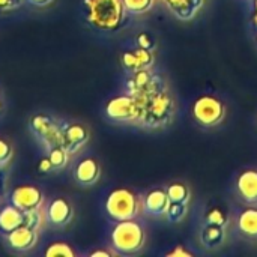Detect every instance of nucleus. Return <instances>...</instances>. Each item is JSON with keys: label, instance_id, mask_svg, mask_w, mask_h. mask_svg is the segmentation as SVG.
<instances>
[{"label": "nucleus", "instance_id": "8", "mask_svg": "<svg viewBox=\"0 0 257 257\" xmlns=\"http://www.w3.org/2000/svg\"><path fill=\"white\" fill-rule=\"evenodd\" d=\"M11 203L21 211L44 208V194L35 185H20L11 193Z\"/></svg>", "mask_w": 257, "mask_h": 257}, {"label": "nucleus", "instance_id": "35", "mask_svg": "<svg viewBox=\"0 0 257 257\" xmlns=\"http://www.w3.org/2000/svg\"><path fill=\"white\" fill-rule=\"evenodd\" d=\"M0 108H2V104H0Z\"/></svg>", "mask_w": 257, "mask_h": 257}, {"label": "nucleus", "instance_id": "21", "mask_svg": "<svg viewBox=\"0 0 257 257\" xmlns=\"http://www.w3.org/2000/svg\"><path fill=\"white\" fill-rule=\"evenodd\" d=\"M166 191H167L170 202H173V203H188L190 196H191L190 188L185 184H179V182L170 184L166 188Z\"/></svg>", "mask_w": 257, "mask_h": 257}, {"label": "nucleus", "instance_id": "17", "mask_svg": "<svg viewBox=\"0 0 257 257\" xmlns=\"http://www.w3.org/2000/svg\"><path fill=\"white\" fill-rule=\"evenodd\" d=\"M23 221H24V211L18 209L12 203L0 209V232L2 233L5 235L11 233L12 230L23 226Z\"/></svg>", "mask_w": 257, "mask_h": 257}, {"label": "nucleus", "instance_id": "27", "mask_svg": "<svg viewBox=\"0 0 257 257\" xmlns=\"http://www.w3.org/2000/svg\"><path fill=\"white\" fill-rule=\"evenodd\" d=\"M14 157V149L11 143L5 139H0V169L8 166Z\"/></svg>", "mask_w": 257, "mask_h": 257}, {"label": "nucleus", "instance_id": "24", "mask_svg": "<svg viewBox=\"0 0 257 257\" xmlns=\"http://www.w3.org/2000/svg\"><path fill=\"white\" fill-rule=\"evenodd\" d=\"M45 256L47 257H75V251L74 248L66 244V242H53L48 245V248L45 250Z\"/></svg>", "mask_w": 257, "mask_h": 257}, {"label": "nucleus", "instance_id": "2", "mask_svg": "<svg viewBox=\"0 0 257 257\" xmlns=\"http://www.w3.org/2000/svg\"><path fill=\"white\" fill-rule=\"evenodd\" d=\"M111 247L119 254H136L146 244V232L136 220L117 221L111 230Z\"/></svg>", "mask_w": 257, "mask_h": 257}, {"label": "nucleus", "instance_id": "26", "mask_svg": "<svg viewBox=\"0 0 257 257\" xmlns=\"http://www.w3.org/2000/svg\"><path fill=\"white\" fill-rule=\"evenodd\" d=\"M206 223L208 224H215V226L226 227L229 221H227V215L221 209H211L206 214Z\"/></svg>", "mask_w": 257, "mask_h": 257}, {"label": "nucleus", "instance_id": "7", "mask_svg": "<svg viewBox=\"0 0 257 257\" xmlns=\"http://www.w3.org/2000/svg\"><path fill=\"white\" fill-rule=\"evenodd\" d=\"M105 114L110 120L119 123H139L142 117V107L136 96L119 95L111 98L105 105Z\"/></svg>", "mask_w": 257, "mask_h": 257}, {"label": "nucleus", "instance_id": "4", "mask_svg": "<svg viewBox=\"0 0 257 257\" xmlns=\"http://www.w3.org/2000/svg\"><path fill=\"white\" fill-rule=\"evenodd\" d=\"M142 209H143V202L134 191L128 188L113 190L105 200V211L108 217L114 221L137 218Z\"/></svg>", "mask_w": 257, "mask_h": 257}, {"label": "nucleus", "instance_id": "19", "mask_svg": "<svg viewBox=\"0 0 257 257\" xmlns=\"http://www.w3.org/2000/svg\"><path fill=\"white\" fill-rule=\"evenodd\" d=\"M202 242L206 248H215L224 242L226 238V227L215 226V224H206L202 230Z\"/></svg>", "mask_w": 257, "mask_h": 257}, {"label": "nucleus", "instance_id": "34", "mask_svg": "<svg viewBox=\"0 0 257 257\" xmlns=\"http://www.w3.org/2000/svg\"><path fill=\"white\" fill-rule=\"evenodd\" d=\"M254 5H256V24H257V0H254Z\"/></svg>", "mask_w": 257, "mask_h": 257}, {"label": "nucleus", "instance_id": "31", "mask_svg": "<svg viewBox=\"0 0 257 257\" xmlns=\"http://www.w3.org/2000/svg\"><path fill=\"white\" fill-rule=\"evenodd\" d=\"M51 169H53V164H51V161L48 160V157L44 158V160L41 161V164H39V170L44 172V173H47V172H50Z\"/></svg>", "mask_w": 257, "mask_h": 257}, {"label": "nucleus", "instance_id": "33", "mask_svg": "<svg viewBox=\"0 0 257 257\" xmlns=\"http://www.w3.org/2000/svg\"><path fill=\"white\" fill-rule=\"evenodd\" d=\"M116 254V251H108V250H98V251H93L90 253L92 257H110Z\"/></svg>", "mask_w": 257, "mask_h": 257}, {"label": "nucleus", "instance_id": "6", "mask_svg": "<svg viewBox=\"0 0 257 257\" xmlns=\"http://www.w3.org/2000/svg\"><path fill=\"white\" fill-rule=\"evenodd\" d=\"M191 113H193L194 120L199 125L205 128H212V126L220 125L224 120L226 107L223 101H220L218 98L212 95H203L194 101Z\"/></svg>", "mask_w": 257, "mask_h": 257}, {"label": "nucleus", "instance_id": "10", "mask_svg": "<svg viewBox=\"0 0 257 257\" xmlns=\"http://www.w3.org/2000/svg\"><path fill=\"white\" fill-rule=\"evenodd\" d=\"M38 239H39V232L27 226H20L18 229L6 235L8 245L11 247V250L18 253H26L32 250L38 244Z\"/></svg>", "mask_w": 257, "mask_h": 257}, {"label": "nucleus", "instance_id": "29", "mask_svg": "<svg viewBox=\"0 0 257 257\" xmlns=\"http://www.w3.org/2000/svg\"><path fill=\"white\" fill-rule=\"evenodd\" d=\"M137 44H139V47L146 48V50H152V48H154V42L151 41L149 35H146V33L139 35V38H137Z\"/></svg>", "mask_w": 257, "mask_h": 257}, {"label": "nucleus", "instance_id": "13", "mask_svg": "<svg viewBox=\"0 0 257 257\" xmlns=\"http://www.w3.org/2000/svg\"><path fill=\"white\" fill-rule=\"evenodd\" d=\"M169 11L182 21L193 20L203 8L205 0H163Z\"/></svg>", "mask_w": 257, "mask_h": 257}, {"label": "nucleus", "instance_id": "28", "mask_svg": "<svg viewBox=\"0 0 257 257\" xmlns=\"http://www.w3.org/2000/svg\"><path fill=\"white\" fill-rule=\"evenodd\" d=\"M23 5V0H0V12H9L18 9Z\"/></svg>", "mask_w": 257, "mask_h": 257}, {"label": "nucleus", "instance_id": "20", "mask_svg": "<svg viewBox=\"0 0 257 257\" xmlns=\"http://www.w3.org/2000/svg\"><path fill=\"white\" fill-rule=\"evenodd\" d=\"M47 223V214L44 208L39 209H32V211H24V221L23 226H27L33 230L41 232L44 224Z\"/></svg>", "mask_w": 257, "mask_h": 257}, {"label": "nucleus", "instance_id": "23", "mask_svg": "<svg viewBox=\"0 0 257 257\" xmlns=\"http://www.w3.org/2000/svg\"><path fill=\"white\" fill-rule=\"evenodd\" d=\"M125 11L134 15H140L148 12L149 9H152L155 0H122Z\"/></svg>", "mask_w": 257, "mask_h": 257}, {"label": "nucleus", "instance_id": "32", "mask_svg": "<svg viewBox=\"0 0 257 257\" xmlns=\"http://www.w3.org/2000/svg\"><path fill=\"white\" fill-rule=\"evenodd\" d=\"M30 5L33 6H38V8H45V6H50L54 0H27Z\"/></svg>", "mask_w": 257, "mask_h": 257}, {"label": "nucleus", "instance_id": "30", "mask_svg": "<svg viewBox=\"0 0 257 257\" xmlns=\"http://www.w3.org/2000/svg\"><path fill=\"white\" fill-rule=\"evenodd\" d=\"M166 256H167V257H178V256L191 257L193 254H191L190 251H187V250H185V248H184L182 245H178V247H176L175 250H172V251H170V253H167Z\"/></svg>", "mask_w": 257, "mask_h": 257}, {"label": "nucleus", "instance_id": "12", "mask_svg": "<svg viewBox=\"0 0 257 257\" xmlns=\"http://www.w3.org/2000/svg\"><path fill=\"white\" fill-rule=\"evenodd\" d=\"M101 178V166L95 158H84L74 169V179L81 187H92Z\"/></svg>", "mask_w": 257, "mask_h": 257}, {"label": "nucleus", "instance_id": "5", "mask_svg": "<svg viewBox=\"0 0 257 257\" xmlns=\"http://www.w3.org/2000/svg\"><path fill=\"white\" fill-rule=\"evenodd\" d=\"M30 131L47 152L57 146H63V125H59L50 116H33L30 119Z\"/></svg>", "mask_w": 257, "mask_h": 257}, {"label": "nucleus", "instance_id": "18", "mask_svg": "<svg viewBox=\"0 0 257 257\" xmlns=\"http://www.w3.org/2000/svg\"><path fill=\"white\" fill-rule=\"evenodd\" d=\"M238 229L247 238H257V208H247L239 214Z\"/></svg>", "mask_w": 257, "mask_h": 257}, {"label": "nucleus", "instance_id": "15", "mask_svg": "<svg viewBox=\"0 0 257 257\" xmlns=\"http://www.w3.org/2000/svg\"><path fill=\"white\" fill-rule=\"evenodd\" d=\"M169 206H170V199L167 196V191L163 188L151 190L143 200V209L149 215H154V217L164 215Z\"/></svg>", "mask_w": 257, "mask_h": 257}, {"label": "nucleus", "instance_id": "1", "mask_svg": "<svg viewBox=\"0 0 257 257\" xmlns=\"http://www.w3.org/2000/svg\"><path fill=\"white\" fill-rule=\"evenodd\" d=\"M142 107L140 122L149 128H158L169 123L173 117L175 101L166 90H158L149 96H136Z\"/></svg>", "mask_w": 257, "mask_h": 257}, {"label": "nucleus", "instance_id": "3", "mask_svg": "<svg viewBox=\"0 0 257 257\" xmlns=\"http://www.w3.org/2000/svg\"><path fill=\"white\" fill-rule=\"evenodd\" d=\"M87 21L101 30L117 29L125 18L122 0H86Z\"/></svg>", "mask_w": 257, "mask_h": 257}, {"label": "nucleus", "instance_id": "11", "mask_svg": "<svg viewBox=\"0 0 257 257\" xmlns=\"http://www.w3.org/2000/svg\"><path fill=\"white\" fill-rule=\"evenodd\" d=\"M45 214H47V221L54 226V227H65L71 223L72 217H74V209H72V205L65 200V199H53L47 209H45Z\"/></svg>", "mask_w": 257, "mask_h": 257}, {"label": "nucleus", "instance_id": "16", "mask_svg": "<svg viewBox=\"0 0 257 257\" xmlns=\"http://www.w3.org/2000/svg\"><path fill=\"white\" fill-rule=\"evenodd\" d=\"M238 194L247 203H257V170L248 169L244 170L236 179Z\"/></svg>", "mask_w": 257, "mask_h": 257}, {"label": "nucleus", "instance_id": "22", "mask_svg": "<svg viewBox=\"0 0 257 257\" xmlns=\"http://www.w3.org/2000/svg\"><path fill=\"white\" fill-rule=\"evenodd\" d=\"M69 158H71V154L63 146H57V148L48 151V160L51 161L54 170L63 169L69 163Z\"/></svg>", "mask_w": 257, "mask_h": 257}, {"label": "nucleus", "instance_id": "14", "mask_svg": "<svg viewBox=\"0 0 257 257\" xmlns=\"http://www.w3.org/2000/svg\"><path fill=\"white\" fill-rule=\"evenodd\" d=\"M154 63V53L152 50H146V48H136L134 51H128L122 56V65L131 71H140V69H149Z\"/></svg>", "mask_w": 257, "mask_h": 257}, {"label": "nucleus", "instance_id": "25", "mask_svg": "<svg viewBox=\"0 0 257 257\" xmlns=\"http://www.w3.org/2000/svg\"><path fill=\"white\" fill-rule=\"evenodd\" d=\"M185 215H187V203H173V202H170V206L164 214V217L170 223H179L184 220Z\"/></svg>", "mask_w": 257, "mask_h": 257}, {"label": "nucleus", "instance_id": "9", "mask_svg": "<svg viewBox=\"0 0 257 257\" xmlns=\"http://www.w3.org/2000/svg\"><path fill=\"white\" fill-rule=\"evenodd\" d=\"M90 131L83 123H66L63 125V148L71 154L77 155L89 142Z\"/></svg>", "mask_w": 257, "mask_h": 257}]
</instances>
